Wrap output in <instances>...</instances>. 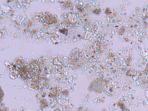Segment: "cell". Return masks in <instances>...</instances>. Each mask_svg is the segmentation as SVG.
I'll return each instance as SVG.
<instances>
[{
    "instance_id": "3",
    "label": "cell",
    "mask_w": 148,
    "mask_h": 111,
    "mask_svg": "<svg viewBox=\"0 0 148 111\" xmlns=\"http://www.w3.org/2000/svg\"><path fill=\"white\" fill-rule=\"evenodd\" d=\"M43 15H44V17H42V18L45 22L51 23L55 21V18L52 15L48 13H45Z\"/></svg>"
},
{
    "instance_id": "2",
    "label": "cell",
    "mask_w": 148,
    "mask_h": 111,
    "mask_svg": "<svg viewBox=\"0 0 148 111\" xmlns=\"http://www.w3.org/2000/svg\"><path fill=\"white\" fill-rule=\"evenodd\" d=\"M106 82L102 79H97L93 81L90 86V90L96 93H101L104 90Z\"/></svg>"
},
{
    "instance_id": "1",
    "label": "cell",
    "mask_w": 148,
    "mask_h": 111,
    "mask_svg": "<svg viewBox=\"0 0 148 111\" xmlns=\"http://www.w3.org/2000/svg\"><path fill=\"white\" fill-rule=\"evenodd\" d=\"M69 61L72 66L75 67H79L85 63L86 60L82 51L79 49H76L72 52Z\"/></svg>"
}]
</instances>
